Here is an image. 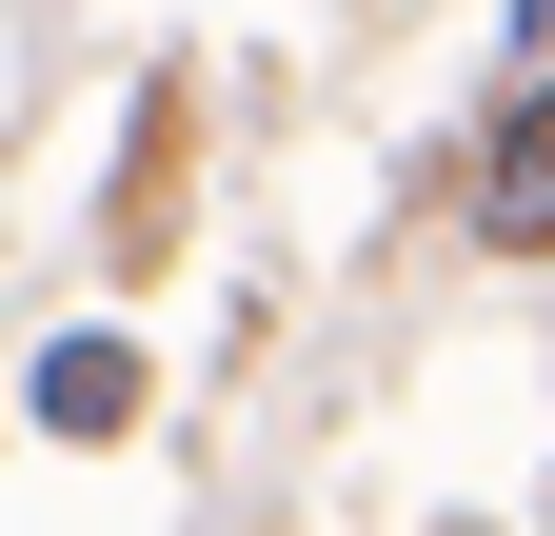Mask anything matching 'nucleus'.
Returning <instances> with one entry per match:
<instances>
[{"mask_svg": "<svg viewBox=\"0 0 555 536\" xmlns=\"http://www.w3.org/2000/svg\"><path fill=\"white\" fill-rule=\"evenodd\" d=\"M476 239H555V80L496 100V140H476Z\"/></svg>", "mask_w": 555, "mask_h": 536, "instance_id": "nucleus-1", "label": "nucleus"}, {"mask_svg": "<svg viewBox=\"0 0 555 536\" xmlns=\"http://www.w3.org/2000/svg\"><path fill=\"white\" fill-rule=\"evenodd\" d=\"M119 418H139V358L119 339H60L40 358V437H119Z\"/></svg>", "mask_w": 555, "mask_h": 536, "instance_id": "nucleus-2", "label": "nucleus"}]
</instances>
